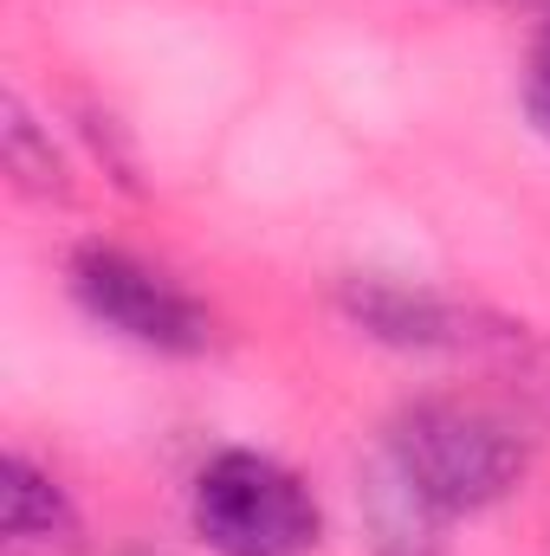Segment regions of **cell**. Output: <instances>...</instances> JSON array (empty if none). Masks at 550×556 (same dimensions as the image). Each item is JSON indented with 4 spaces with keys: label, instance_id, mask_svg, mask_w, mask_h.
Masks as SVG:
<instances>
[{
    "label": "cell",
    "instance_id": "6da1fadb",
    "mask_svg": "<svg viewBox=\"0 0 550 556\" xmlns=\"http://www.w3.org/2000/svg\"><path fill=\"white\" fill-rule=\"evenodd\" d=\"M376 459L396 466V479H409L440 518H473L518 492L532 472V433L505 402L440 389L396 408Z\"/></svg>",
    "mask_w": 550,
    "mask_h": 556
},
{
    "label": "cell",
    "instance_id": "7a4b0ae2",
    "mask_svg": "<svg viewBox=\"0 0 550 556\" xmlns=\"http://www.w3.org/2000/svg\"><path fill=\"white\" fill-rule=\"evenodd\" d=\"M188 525L208 556H311L324 544V505L304 472L260 446H221L188 485Z\"/></svg>",
    "mask_w": 550,
    "mask_h": 556
},
{
    "label": "cell",
    "instance_id": "3957f363",
    "mask_svg": "<svg viewBox=\"0 0 550 556\" xmlns=\"http://www.w3.org/2000/svg\"><path fill=\"white\" fill-rule=\"evenodd\" d=\"M65 291L91 324L149 356H201L214 343V311L175 273L149 266L117 240H78L65 260Z\"/></svg>",
    "mask_w": 550,
    "mask_h": 556
},
{
    "label": "cell",
    "instance_id": "277c9868",
    "mask_svg": "<svg viewBox=\"0 0 550 556\" xmlns=\"http://www.w3.org/2000/svg\"><path fill=\"white\" fill-rule=\"evenodd\" d=\"M343 317L363 337L396 343V350H453V356H473V350H525V330L492 324V317L466 311L460 298L409 285V278H343Z\"/></svg>",
    "mask_w": 550,
    "mask_h": 556
},
{
    "label": "cell",
    "instance_id": "5b68a950",
    "mask_svg": "<svg viewBox=\"0 0 550 556\" xmlns=\"http://www.w3.org/2000/svg\"><path fill=\"white\" fill-rule=\"evenodd\" d=\"M0 544L7 556H72L85 544L72 492L20 446L0 459Z\"/></svg>",
    "mask_w": 550,
    "mask_h": 556
},
{
    "label": "cell",
    "instance_id": "8992f818",
    "mask_svg": "<svg viewBox=\"0 0 550 556\" xmlns=\"http://www.w3.org/2000/svg\"><path fill=\"white\" fill-rule=\"evenodd\" d=\"M363 525H370V556H447L440 551L447 518L383 459L363 472Z\"/></svg>",
    "mask_w": 550,
    "mask_h": 556
},
{
    "label": "cell",
    "instance_id": "52a82bcc",
    "mask_svg": "<svg viewBox=\"0 0 550 556\" xmlns=\"http://www.w3.org/2000/svg\"><path fill=\"white\" fill-rule=\"evenodd\" d=\"M0 168H7V181H13L20 194H33V201H65V194H72L65 155L52 149V130L33 117L26 91H13V85H7V98H0Z\"/></svg>",
    "mask_w": 550,
    "mask_h": 556
},
{
    "label": "cell",
    "instance_id": "ba28073f",
    "mask_svg": "<svg viewBox=\"0 0 550 556\" xmlns=\"http://www.w3.org/2000/svg\"><path fill=\"white\" fill-rule=\"evenodd\" d=\"M518 104H525V124L550 142V20L532 33L525 72H518Z\"/></svg>",
    "mask_w": 550,
    "mask_h": 556
}]
</instances>
